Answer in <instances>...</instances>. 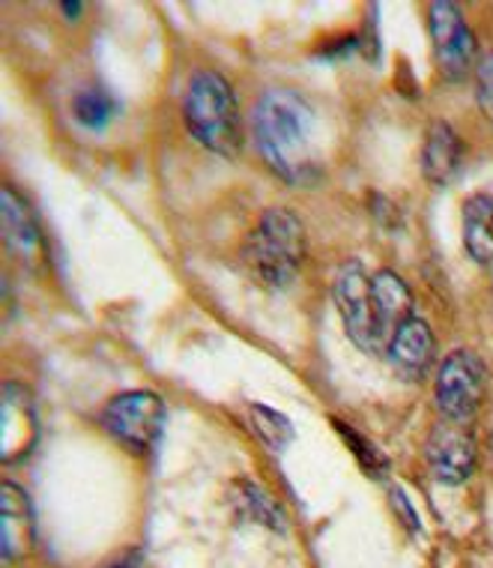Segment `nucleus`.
<instances>
[{"instance_id": "22", "label": "nucleus", "mask_w": 493, "mask_h": 568, "mask_svg": "<svg viewBox=\"0 0 493 568\" xmlns=\"http://www.w3.org/2000/svg\"><path fill=\"white\" fill-rule=\"evenodd\" d=\"M60 10L66 12V16H70V19H79L81 3H60Z\"/></svg>"}, {"instance_id": "4", "label": "nucleus", "mask_w": 493, "mask_h": 568, "mask_svg": "<svg viewBox=\"0 0 493 568\" xmlns=\"http://www.w3.org/2000/svg\"><path fill=\"white\" fill-rule=\"evenodd\" d=\"M306 257V231L290 210H267L246 243V264L267 287L294 284Z\"/></svg>"}, {"instance_id": "8", "label": "nucleus", "mask_w": 493, "mask_h": 568, "mask_svg": "<svg viewBox=\"0 0 493 568\" xmlns=\"http://www.w3.org/2000/svg\"><path fill=\"white\" fill-rule=\"evenodd\" d=\"M428 464L436 479L445 485H461L464 479H470L475 467V446L461 422H445L434 428L431 440H428Z\"/></svg>"}, {"instance_id": "17", "label": "nucleus", "mask_w": 493, "mask_h": 568, "mask_svg": "<svg viewBox=\"0 0 493 568\" xmlns=\"http://www.w3.org/2000/svg\"><path fill=\"white\" fill-rule=\"evenodd\" d=\"M332 425H336V432L345 437L350 452H353L356 458H359V464H362L371 476H386V470H389V458H386L383 452L377 449L374 443L368 440V437H362L359 432H353V428H347L341 419H336Z\"/></svg>"}, {"instance_id": "5", "label": "nucleus", "mask_w": 493, "mask_h": 568, "mask_svg": "<svg viewBox=\"0 0 493 568\" xmlns=\"http://www.w3.org/2000/svg\"><path fill=\"white\" fill-rule=\"evenodd\" d=\"M105 432L129 446L132 452H147L156 446L162 425H165V404L156 393H123L111 398L102 410Z\"/></svg>"}, {"instance_id": "15", "label": "nucleus", "mask_w": 493, "mask_h": 568, "mask_svg": "<svg viewBox=\"0 0 493 568\" xmlns=\"http://www.w3.org/2000/svg\"><path fill=\"white\" fill-rule=\"evenodd\" d=\"M72 111H75V120L81 126L90 129V132H99V129H105L111 120L117 118L120 105L105 88H84L72 102Z\"/></svg>"}, {"instance_id": "7", "label": "nucleus", "mask_w": 493, "mask_h": 568, "mask_svg": "<svg viewBox=\"0 0 493 568\" xmlns=\"http://www.w3.org/2000/svg\"><path fill=\"white\" fill-rule=\"evenodd\" d=\"M431 37H434L436 63L445 79H466L475 67V37L454 3L445 0L431 3Z\"/></svg>"}, {"instance_id": "18", "label": "nucleus", "mask_w": 493, "mask_h": 568, "mask_svg": "<svg viewBox=\"0 0 493 568\" xmlns=\"http://www.w3.org/2000/svg\"><path fill=\"white\" fill-rule=\"evenodd\" d=\"M239 503H243V509L251 515L255 520H260V524H269V527H285L281 524V511H278V506L267 497V490H260L257 485H251V481H243L239 485Z\"/></svg>"}, {"instance_id": "20", "label": "nucleus", "mask_w": 493, "mask_h": 568, "mask_svg": "<svg viewBox=\"0 0 493 568\" xmlns=\"http://www.w3.org/2000/svg\"><path fill=\"white\" fill-rule=\"evenodd\" d=\"M392 509L398 511V515H401V524H404V527H410V529L419 527V520H415L413 506H410V500H407L401 490H392Z\"/></svg>"}, {"instance_id": "19", "label": "nucleus", "mask_w": 493, "mask_h": 568, "mask_svg": "<svg viewBox=\"0 0 493 568\" xmlns=\"http://www.w3.org/2000/svg\"><path fill=\"white\" fill-rule=\"evenodd\" d=\"M475 97L482 105L484 118L493 123V51L479 63V81H475Z\"/></svg>"}, {"instance_id": "14", "label": "nucleus", "mask_w": 493, "mask_h": 568, "mask_svg": "<svg viewBox=\"0 0 493 568\" xmlns=\"http://www.w3.org/2000/svg\"><path fill=\"white\" fill-rule=\"evenodd\" d=\"M464 243L466 252L479 264L493 261V195H475L464 206Z\"/></svg>"}, {"instance_id": "9", "label": "nucleus", "mask_w": 493, "mask_h": 568, "mask_svg": "<svg viewBox=\"0 0 493 568\" xmlns=\"http://www.w3.org/2000/svg\"><path fill=\"white\" fill-rule=\"evenodd\" d=\"M0 219H3V240L12 255L21 261H33L42 252V234L37 219L30 213L28 201L12 186L3 189L0 195Z\"/></svg>"}, {"instance_id": "10", "label": "nucleus", "mask_w": 493, "mask_h": 568, "mask_svg": "<svg viewBox=\"0 0 493 568\" xmlns=\"http://www.w3.org/2000/svg\"><path fill=\"white\" fill-rule=\"evenodd\" d=\"M0 541H3L7 562H16L33 541V515H30L28 494L12 481H3L0 488Z\"/></svg>"}, {"instance_id": "16", "label": "nucleus", "mask_w": 493, "mask_h": 568, "mask_svg": "<svg viewBox=\"0 0 493 568\" xmlns=\"http://www.w3.org/2000/svg\"><path fill=\"white\" fill-rule=\"evenodd\" d=\"M248 413H251V425H255L257 437L267 443L269 449L281 452L294 443V425H290L285 413L264 407V404H251Z\"/></svg>"}, {"instance_id": "13", "label": "nucleus", "mask_w": 493, "mask_h": 568, "mask_svg": "<svg viewBox=\"0 0 493 568\" xmlns=\"http://www.w3.org/2000/svg\"><path fill=\"white\" fill-rule=\"evenodd\" d=\"M33 437H37V422H33L28 393L10 383L3 389V460L28 455Z\"/></svg>"}, {"instance_id": "1", "label": "nucleus", "mask_w": 493, "mask_h": 568, "mask_svg": "<svg viewBox=\"0 0 493 568\" xmlns=\"http://www.w3.org/2000/svg\"><path fill=\"white\" fill-rule=\"evenodd\" d=\"M336 305L350 342L368 353L389 351L394 333L413 317V294L389 270L366 275L359 264H347L336 278Z\"/></svg>"}, {"instance_id": "3", "label": "nucleus", "mask_w": 493, "mask_h": 568, "mask_svg": "<svg viewBox=\"0 0 493 568\" xmlns=\"http://www.w3.org/2000/svg\"><path fill=\"white\" fill-rule=\"evenodd\" d=\"M183 118L197 144H204L209 153L234 159L243 150L237 97L218 72H197L195 79L188 81Z\"/></svg>"}, {"instance_id": "2", "label": "nucleus", "mask_w": 493, "mask_h": 568, "mask_svg": "<svg viewBox=\"0 0 493 568\" xmlns=\"http://www.w3.org/2000/svg\"><path fill=\"white\" fill-rule=\"evenodd\" d=\"M251 126L260 156L278 176H285L287 183L315 180V111L296 90H267L257 99Z\"/></svg>"}, {"instance_id": "6", "label": "nucleus", "mask_w": 493, "mask_h": 568, "mask_svg": "<svg viewBox=\"0 0 493 568\" xmlns=\"http://www.w3.org/2000/svg\"><path fill=\"white\" fill-rule=\"evenodd\" d=\"M484 395V365L470 351H454L436 374V407L449 422L464 425Z\"/></svg>"}, {"instance_id": "12", "label": "nucleus", "mask_w": 493, "mask_h": 568, "mask_svg": "<svg viewBox=\"0 0 493 568\" xmlns=\"http://www.w3.org/2000/svg\"><path fill=\"white\" fill-rule=\"evenodd\" d=\"M461 156H464V148H461L458 132L449 123H443V120L431 123L422 148V174L431 183H436V186H445L458 174Z\"/></svg>"}, {"instance_id": "21", "label": "nucleus", "mask_w": 493, "mask_h": 568, "mask_svg": "<svg viewBox=\"0 0 493 568\" xmlns=\"http://www.w3.org/2000/svg\"><path fill=\"white\" fill-rule=\"evenodd\" d=\"M138 562H141L138 550H126L123 557L114 559V562H105L102 568H138Z\"/></svg>"}, {"instance_id": "11", "label": "nucleus", "mask_w": 493, "mask_h": 568, "mask_svg": "<svg viewBox=\"0 0 493 568\" xmlns=\"http://www.w3.org/2000/svg\"><path fill=\"white\" fill-rule=\"evenodd\" d=\"M389 359H392L394 372L410 381H419L431 363H434V335L428 329L424 321L410 317L398 333H394L392 344H389Z\"/></svg>"}, {"instance_id": "23", "label": "nucleus", "mask_w": 493, "mask_h": 568, "mask_svg": "<svg viewBox=\"0 0 493 568\" xmlns=\"http://www.w3.org/2000/svg\"><path fill=\"white\" fill-rule=\"evenodd\" d=\"M491 455H493V428H491Z\"/></svg>"}]
</instances>
